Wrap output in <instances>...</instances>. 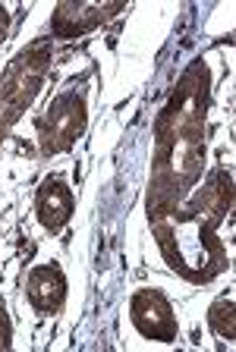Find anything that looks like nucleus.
<instances>
[{
  "label": "nucleus",
  "instance_id": "f257e3e1",
  "mask_svg": "<svg viewBox=\"0 0 236 352\" xmlns=\"http://www.w3.org/2000/svg\"><path fill=\"white\" fill-rule=\"evenodd\" d=\"M211 76L205 60H192L155 120V157L148 183V220L177 208L205 170V117Z\"/></svg>",
  "mask_w": 236,
  "mask_h": 352
},
{
  "label": "nucleus",
  "instance_id": "f03ea898",
  "mask_svg": "<svg viewBox=\"0 0 236 352\" xmlns=\"http://www.w3.org/2000/svg\"><path fill=\"white\" fill-rule=\"evenodd\" d=\"M51 38H35L7 63V69L0 76V142L7 139L16 120L38 98L47 69H51Z\"/></svg>",
  "mask_w": 236,
  "mask_h": 352
},
{
  "label": "nucleus",
  "instance_id": "7ed1b4c3",
  "mask_svg": "<svg viewBox=\"0 0 236 352\" xmlns=\"http://www.w3.org/2000/svg\"><path fill=\"white\" fill-rule=\"evenodd\" d=\"M85 120H89V110H85V95L69 88L57 101L47 107V113L38 120V145L41 154H63L76 145L82 132H85Z\"/></svg>",
  "mask_w": 236,
  "mask_h": 352
},
{
  "label": "nucleus",
  "instance_id": "20e7f679",
  "mask_svg": "<svg viewBox=\"0 0 236 352\" xmlns=\"http://www.w3.org/2000/svg\"><path fill=\"white\" fill-rule=\"evenodd\" d=\"M129 318L133 327L139 330L145 340H158V343H173L177 340V315L170 308L167 296L161 289H139L129 302Z\"/></svg>",
  "mask_w": 236,
  "mask_h": 352
},
{
  "label": "nucleus",
  "instance_id": "39448f33",
  "mask_svg": "<svg viewBox=\"0 0 236 352\" xmlns=\"http://www.w3.org/2000/svg\"><path fill=\"white\" fill-rule=\"evenodd\" d=\"M123 10V3H76V0H63L54 7L51 25L57 38H79L89 35L92 29L104 25L107 19Z\"/></svg>",
  "mask_w": 236,
  "mask_h": 352
},
{
  "label": "nucleus",
  "instance_id": "423d86ee",
  "mask_svg": "<svg viewBox=\"0 0 236 352\" xmlns=\"http://www.w3.org/2000/svg\"><path fill=\"white\" fill-rule=\"evenodd\" d=\"M73 208H76V198H73V189H69L67 179L47 176L45 183L38 186L35 211L47 233H60V230L67 227V220L73 217Z\"/></svg>",
  "mask_w": 236,
  "mask_h": 352
},
{
  "label": "nucleus",
  "instance_id": "0eeeda50",
  "mask_svg": "<svg viewBox=\"0 0 236 352\" xmlns=\"http://www.w3.org/2000/svg\"><path fill=\"white\" fill-rule=\"evenodd\" d=\"M25 296L32 308L41 315H57L67 302V277L60 271V264H38L25 280Z\"/></svg>",
  "mask_w": 236,
  "mask_h": 352
},
{
  "label": "nucleus",
  "instance_id": "6e6552de",
  "mask_svg": "<svg viewBox=\"0 0 236 352\" xmlns=\"http://www.w3.org/2000/svg\"><path fill=\"white\" fill-rule=\"evenodd\" d=\"M208 324H211V330L217 333L221 340H227V343H233L236 330H233V299L230 296H221L217 302H211V308H208Z\"/></svg>",
  "mask_w": 236,
  "mask_h": 352
},
{
  "label": "nucleus",
  "instance_id": "1a4fd4ad",
  "mask_svg": "<svg viewBox=\"0 0 236 352\" xmlns=\"http://www.w3.org/2000/svg\"><path fill=\"white\" fill-rule=\"evenodd\" d=\"M13 346V324H10L7 308L0 305V352H7Z\"/></svg>",
  "mask_w": 236,
  "mask_h": 352
},
{
  "label": "nucleus",
  "instance_id": "9d476101",
  "mask_svg": "<svg viewBox=\"0 0 236 352\" xmlns=\"http://www.w3.org/2000/svg\"><path fill=\"white\" fill-rule=\"evenodd\" d=\"M7 35H10V10L0 7V44L7 41Z\"/></svg>",
  "mask_w": 236,
  "mask_h": 352
}]
</instances>
